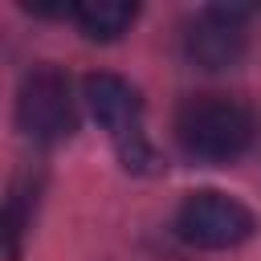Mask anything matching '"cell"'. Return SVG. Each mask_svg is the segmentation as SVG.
<instances>
[{
  "instance_id": "obj_5",
  "label": "cell",
  "mask_w": 261,
  "mask_h": 261,
  "mask_svg": "<svg viewBox=\"0 0 261 261\" xmlns=\"http://www.w3.org/2000/svg\"><path fill=\"white\" fill-rule=\"evenodd\" d=\"M245 20H249V8H228V4L200 8V12L184 24V33H179L184 57H188L196 69H208V73L232 69V65L245 57V49H249Z\"/></svg>"
},
{
  "instance_id": "obj_6",
  "label": "cell",
  "mask_w": 261,
  "mask_h": 261,
  "mask_svg": "<svg viewBox=\"0 0 261 261\" xmlns=\"http://www.w3.org/2000/svg\"><path fill=\"white\" fill-rule=\"evenodd\" d=\"M139 16V4H126V0H86V4H73L69 20L90 37V41H118Z\"/></svg>"
},
{
  "instance_id": "obj_1",
  "label": "cell",
  "mask_w": 261,
  "mask_h": 261,
  "mask_svg": "<svg viewBox=\"0 0 261 261\" xmlns=\"http://www.w3.org/2000/svg\"><path fill=\"white\" fill-rule=\"evenodd\" d=\"M171 130H175V143L188 159L232 163L249 151V143L257 135V122H253V110L241 98L204 90V94H188L175 106Z\"/></svg>"
},
{
  "instance_id": "obj_4",
  "label": "cell",
  "mask_w": 261,
  "mask_h": 261,
  "mask_svg": "<svg viewBox=\"0 0 261 261\" xmlns=\"http://www.w3.org/2000/svg\"><path fill=\"white\" fill-rule=\"evenodd\" d=\"M175 232L192 245V249H237L245 245L253 232H257V216L249 204H241L237 196H224V192H192L184 196L179 212H175Z\"/></svg>"
},
{
  "instance_id": "obj_7",
  "label": "cell",
  "mask_w": 261,
  "mask_h": 261,
  "mask_svg": "<svg viewBox=\"0 0 261 261\" xmlns=\"http://www.w3.org/2000/svg\"><path fill=\"white\" fill-rule=\"evenodd\" d=\"M37 196H41V184L33 175L16 179L12 192H8V204H4V237H8V261L20 257V241L24 232L33 228V212H37Z\"/></svg>"
},
{
  "instance_id": "obj_2",
  "label": "cell",
  "mask_w": 261,
  "mask_h": 261,
  "mask_svg": "<svg viewBox=\"0 0 261 261\" xmlns=\"http://www.w3.org/2000/svg\"><path fill=\"white\" fill-rule=\"evenodd\" d=\"M82 94H86V106H90L94 122L106 130L118 163H122L126 171H135V175L159 171V151H155V143L147 139L139 90H135L126 77L98 69V73H90V77L82 82Z\"/></svg>"
},
{
  "instance_id": "obj_3",
  "label": "cell",
  "mask_w": 261,
  "mask_h": 261,
  "mask_svg": "<svg viewBox=\"0 0 261 261\" xmlns=\"http://www.w3.org/2000/svg\"><path fill=\"white\" fill-rule=\"evenodd\" d=\"M16 126L24 130V139H33L41 147L65 143L77 130L73 86L57 65L41 61L20 77V86H16Z\"/></svg>"
}]
</instances>
